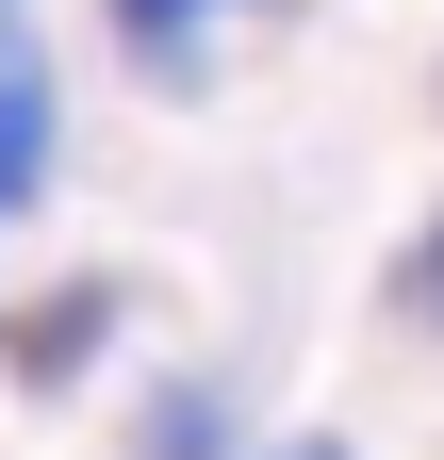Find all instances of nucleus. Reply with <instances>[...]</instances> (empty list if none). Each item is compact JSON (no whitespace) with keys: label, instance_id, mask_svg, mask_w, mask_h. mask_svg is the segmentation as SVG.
<instances>
[{"label":"nucleus","instance_id":"6","mask_svg":"<svg viewBox=\"0 0 444 460\" xmlns=\"http://www.w3.org/2000/svg\"><path fill=\"white\" fill-rule=\"evenodd\" d=\"M297 460H346V444H297Z\"/></svg>","mask_w":444,"mask_h":460},{"label":"nucleus","instance_id":"4","mask_svg":"<svg viewBox=\"0 0 444 460\" xmlns=\"http://www.w3.org/2000/svg\"><path fill=\"white\" fill-rule=\"evenodd\" d=\"M132 460H231V394L164 378V394H148V428H132Z\"/></svg>","mask_w":444,"mask_h":460},{"label":"nucleus","instance_id":"2","mask_svg":"<svg viewBox=\"0 0 444 460\" xmlns=\"http://www.w3.org/2000/svg\"><path fill=\"white\" fill-rule=\"evenodd\" d=\"M99 345H116V279H67V296H33L17 329H0V362H17V394H67Z\"/></svg>","mask_w":444,"mask_h":460},{"label":"nucleus","instance_id":"1","mask_svg":"<svg viewBox=\"0 0 444 460\" xmlns=\"http://www.w3.org/2000/svg\"><path fill=\"white\" fill-rule=\"evenodd\" d=\"M33 198H49V49L0 0V214H33Z\"/></svg>","mask_w":444,"mask_h":460},{"label":"nucleus","instance_id":"3","mask_svg":"<svg viewBox=\"0 0 444 460\" xmlns=\"http://www.w3.org/2000/svg\"><path fill=\"white\" fill-rule=\"evenodd\" d=\"M198 17H214V0H116V49H132V66H148L164 99H198V83H214V49H198Z\"/></svg>","mask_w":444,"mask_h":460},{"label":"nucleus","instance_id":"5","mask_svg":"<svg viewBox=\"0 0 444 460\" xmlns=\"http://www.w3.org/2000/svg\"><path fill=\"white\" fill-rule=\"evenodd\" d=\"M412 279H428V313H444V230H428V247H412Z\"/></svg>","mask_w":444,"mask_h":460}]
</instances>
